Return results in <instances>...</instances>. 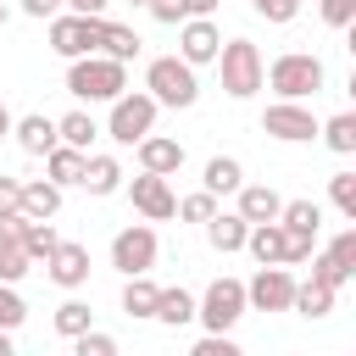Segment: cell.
Here are the masks:
<instances>
[{"mask_svg": "<svg viewBox=\"0 0 356 356\" xmlns=\"http://www.w3.org/2000/svg\"><path fill=\"white\" fill-rule=\"evenodd\" d=\"M122 89H128V61H111L100 50L67 61V95H78V100H117Z\"/></svg>", "mask_w": 356, "mask_h": 356, "instance_id": "1", "label": "cell"}, {"mask_svg": "<svg viewBox=\"0 0 356 356\" xmlns=\"http://www.w3.org/2000/svg\"><path fill=\"white\" fill-rule=\"evenodd\" d=\"M145 95H150L156 106L184 111V106L200 100V78H195V67H189L184 56H156V61L145 67Z\"/></svg>", "mask_w": 356, "mask_h": 356, "instance_id": "2", "label": "cell"}, {"mask_svg": "<svg viewBox=\"0 0 356 356\" xmlns=\"http://www.w3.org/2000/svg\"><path fill=\"white\" fill-rule=\"evenodd\" d=\"M261 83H273L278 100H306V95H317L328 83V72H323V61L312 50H284L273 67H261Z\"/></svg>", "mask_w": 356, "mask_h": 356, "instance_id": "3", "label": "cell"}, {"mask_svg": "<svg viewBox=\"0 0 356 356\" xmlns=\"http://www.w3.org/2000/svg\"><path fill=\"white\" fill-rule=\"evenodd\" d=\"M217 72H222V89H228L234 100H250V95L261 89V50H256L250 39H222Z\"/></svg>", "mask_w": 356, "mask_h": 356, "instance_id": "4", "label": "cell"}, {"mask_svg": "<svg viewBox=\"0 0 356 356\" xmlns=\"http://www.w3.org/2000/svg\"><path fill=\"white\" fill-rule=\"evenodd\" d=\"M239 317H245V284L239 278H211L206 295L195 300V323L206 334H228Z\"/></svg>", "mask_w": 356, "mask_h": 356, "instance_id": "5", "label": "cell"}, {"mask_svg": "<svg viewBox=\"0 0 356 356\" xmlns=\"http://www.w3.org/2000/svg\"><path fill=\"white\" fill-rule=\"evenodd\" d=\"M156 111H161V106H156V100H150L145 89H134V95L122 89V95L111 100V117H106V134H111L117 145H139V139H145V134L156 128Z\"/></svg>", "mask_w": 356, "mask_h": 356, "instance_id": "6", "label": "cell"}, {"mask_svg": "<svg viewBox=\"0 0 356 356\" xmlns=\"http://www.w3.org/2000/svg\"><path fill=\"white\" fill-rule=\"evenodd\" d=\"M100 22H106V17L56 11V17H50V50H56L61 61H72V56H89V50L100 44Z\"/></svg>", "mask_w": 356, "mask_h": 356, "instance_id": "7", "label": "cell"}, {"mask_svg": "<svg viewBox=\"0 0 356 356\" xmlns=\"http://www.w3.org/2000/svg\"><path fill=\"white\" fill-rule=\"evenodd\" d=\"M289 295H295V273L284 261H267L245 284V312H289Z\"/></svg>", "mask_w": 356, "mask_h": 356, "instance_id": "8", "label": "cell"}, {"mask_svg": "<svg viewBox=\"0 0 356 356\" xmlns=\"http://www.w3.org/2000/svg\"><path fill=\"white\" fill-rule=\"evenodd\" d=\"M156 250H161V245H156V228H150V222H128V228L111 239V267H117L122 278H128V273H150V267H156Z\"/></svg>", "mask_w": 356, "mask_h": 356, "instance_id": "9", "label": "cell"}, {"mask_svg": "<svg viewBox=\"0 0 356 356\" xmlns=\"http://www.w3.org/2000/svg\"><path fill=\"white\" fill-rule=\"evenodd\" d=\"M261 134H273V139H284V145H306V139H317V117H312V106H300V100H273V106L261 111Z\"/></svg>", "mask_w": 356, "mask_h": 356, "instance_id": "10", "label": "cell"}, {"mask_svg": "<svg viewBox=\"0 0 356 356\" xmlns=\"http://www.w3.org/2000/svg\"><path fill=\"white\" fill-rule=\"evenodd\" d=\"M128 195H134V211H139L145 222H167V217H178V195H172V184H167L161 172H145V167H139V178L128 184Z\"/></svg>", "mask_w": 356, "mask_h": 356, "instance_id": "11", "label": "cell"}, {"mask_svg": "<svg viewBox=\"0 0 356 356\" xmlns=\"http://www.w3.org/2000/svg\"><path fill=\"white\" fill-rule=\"evenodd\" d=\"M217 50H222L217 22H211V17H184V28H178V56H184L189 67H206V61H217Z\"/></svg>", "mask_w": 356, "mask_h": 356, "instance_id": "12", "label": "cell"}, {"mask_svg": "<svg viewBox=\"0 0 356 356\" xmlns=\"http://www.w3.org/2000/svg\"><path fill=\"white\" fill-rule=\"evenodd\" d=\"M44 273H50V284H61V289H83V284H89V250L72 245V239H61V245L44 256Z\"/></svg>", "mask_w": 356, "mask_h": 356, "instance_id": "13", "label": "cell"}, {"mask_svg": "<svg viewBox=\"0 0 356 356\" xmlns=\"http://www.w3.org/2000/svg\"><path fill=\"white\" fill-rule=\"evenodd\" d=\"M134 150H139V167H145V172L172 178V172L184 167V145H178V139H167V134H156V128H150V134H145Z\"/></svg>", "mask_w": 356, "mask_h": 356, "instance_id": "14", "label": "cell"}, {"mask_svg": "<svg viewBox=\"0 0 356 356\" xmlns=\"http://www.w3.org/2000/svg\"><path fill=\"white\" fill-rule=\"evenodd\" d=\"M245 234H250V222H245L239 211H211V217H206V239H211V250H217V256L245 250Z\"/></svg>", "mask_w": 356, "mask_h": 356, "instance_id": "15", "label": "cell"}, {"mask_svg": "<svg viewBox=\"0 0 356 356\" xmlns=\"http://www.w3.org/2000/svg\"><path fill=\"white\" fill-rule=\"evenodd\" d=\"M11 134H17V145H22L28 156H44V150L56 145V117H44V111L11 117Z\"/></svg>", "mask_w": 356, "mask_h": 356, "instance_id": "16", "label": "cell"}, {"mask_svg": "<svg viewBox=\"0 0 356 356\" xmlns=\"http://www.w3.org/2000/svg\"><path fill=\"white\" fill-rule=\"evenodd\" d=\"M234 195H239V206H234V211H239L245 222H273V217H278V206H284V195H278V189H267V184H239Z\"/></svg>", "mask_w": 356, "mask_h": 356, "instance_id": "17", "label": "cell"}, {"mask_svg": "<svg viewBox=\"0 0 356 356\" xmlns=\"http://www.w3.org/2000/svg\"><path fill=\"white\" fill-rule=\"evenodd\" d=\"M78 184H83L89 195H117V189H122V161H117V156H95V150H89V156H83V178H78Z\"/></svg>", "mask_w": 356, "mask_h": 356, "instance_id": "18", "label": "cell"}, {"mask_svg": "<svg viewBox=\"0 0 356 356\" xmlns=\"http://www.w3.org/2000/svg\"><path fill=\"white\" fill-rule=\"evenodd\" d=\"M17 206H22V217H56V211H61V184L33 178V184L17 189Z\"/></svg>", "mask_w": 356, "mask_h": 356, "instance_id": "19", "label": "cell"}, {"mask_svg": "<svg viewBox=\"0 0 356 356\" xmlns=\"http://www.w3.org/2000/svg\"><path fill=\"white\" fill-rule=\"evenodd\" d=\"M245 250L256 256V267H267V261H284V222L273 217V222H250V234H245Z\"/></svg>", "mask_w": 356, "mask_h": 356, "instance_id": "20", "label": "cell"}, {"mask_svg": "<svg viewBox=\"0 0 356 356\" xmlns=\"http://www.w3.org/2000/svg\"><path fill=\"white\" fill-rule=\"evenodd\" d=\"M156 323H167V328H184V323H195V295L184 289V284H172V289H156V312H150Z\"/></svg>", "mask_w": 356, "mask_h": 356, "instance_id": "21", "label": "cell"}, {"mask_svg": "<svg viewBox=\"0 0 356 356\" xmlns=\"http://www.w3.org/2000/svg\"><path fill=\"white\" fill-rule=\"evenodd\" d=\"M95 50H100V56H111V61H134V56L145 50V39H139L134 28H122V22H111V17H106V22H100V44H95Z\"/></svg>", "mask_w": 356, "mask_h": 356, "instance_id": "22", "label": "cell"}, {"mask_svg": "<svg viewBox=\"0 0 356 356\" xmlns=\"http://www.w3.org/2000/svg\"><path fill=\"white\" fill-rule=\"evenodd\" d=\"M83 156H89V150H72V145L56 139V145L44 150V172H50V184H61V189L78 184V178H83Z\"/></svg>", "mask_w": 356, "mask_h": 356, "instance_id": "23", "label": "cell"}, {"mask_svg": "<svg viewBox=\"0 0 356 356\" xmlns=\"http://www.w3.org/2000/svg\"><path fill=\"white\" fill-rule=\"evenodd\" d=\"M278 222H284V234H306V239H317V228H323V206H317V200H284V206H278Z\"/></svg>", "mask_w": 356, "mask_h": 356, "instance_id": "24", "label": "cell"}, {"mask_svg": "<svg viewBox=\"0 0 356 356\" xmlns=\"http://www.w3.org/2000/svg\"><path fill=\"white\" fill-rule=\"evenodd\" d=\"M56 139L72 145V150H89V145L100 139V122H95L89 111H67V117H56Z\"/></svg>", "mask_w": 356, "mask_h": 356, "instance_id": "25", "label": "cell"}, {"mask_svg": "<svg viewBox=\"0 0 356 356\" xmlns=\"http://www.w3.org/2000/svg\"><path fill=\"white\" fill-rule=\"evenodd\" d=\"M239 184H245V167L234 156H211L206 172H200V189H211V195H234Z\"/></svg>", "mask_w": 356, "mask_h": 356, "instance_id": "26", "label": "cell"}, {"mask_svg": "<svg viewBox=\"0 0 356 356\" xmlns=\"http://www.w3.org/2000/svg\"><path fill=\"white\" fill-rule=\"evenodd\" d=\"M289 312H300V317H328V312H334V289L317 284V278H306V284H295Z\"/></svg>", "mask_w": 356, "mask_h": 356, "instance_id": "27", "label": "cell"}, {"mask_svg": "<svg viewBox=\"0 0 356 356\" xmlns=\"http://www.w3.org/2000/svg\"><path fill=\"white\" fill-rule=\"evenodd\" d=\"M156 289H161V284H150V273H128V284H122V312H128V317H150V312H156Z\"/></svg>", "mask_w": 356, "mask_h": 356, "instance_id": "28", "label": "cell"}, {"mask_svg": "<svg viewBox=\"0 0 356 356\" xmlns=\"http://www.w3.org/2000/svg\"><path fill=\"white\" fill-rule=\"evenodd\" d=\"M317 134H323V145H328L334 156H350V150H356V117H350V111H339V117L317 122Z\"/></svg>", "mask_w": 356, "mask_h": 356, "instance_id": "29", "label": "cell"}, {"mask_svg": "<svg viewBox=\"0 0 356 356\" xmlns=\"http://www.w3.org/2000/svg\"><path fill=\"white\" fill-rule=\"evenodd\" d=\"M50 323H56V334H61V339H72V334L95 328V312H89V300H61Z\"/></svg>", "mask_w": 356, "mask_h": 356, "instance_id": "30", "label": "cell"}, {"mask_svg": "<svg viewBox=\"0 0 356 356\" xmlns=\"http://www.w3.org/2000/svg\"><path fill=\"white\" fill-rule=\"evenodd\" d=\"M28 267H33V261H28V250L17 245V234H11V239H0V284L28 278Z\"/></svg>", "mask_w": 356, "mask_h": 356, "instance_id": "31", "label": "cell"}, {"mask_svg": "<svg viewBox=\"0 0 356 356\" xmlns=\"http://www.w3.org/2000/svg\"><path fill=\"white\" fill-rule=\"evenodd\" d=\"M328 200L339 206V217L356 222V172H334V178H328Z\"/></svg>", "mask_w": 356, "mask_h": 356, "instance_id": "32", "label": "cell"}, {"mask_svg": "<svg viewBox=\"0 0 356 356\" xmlns=\"http://www.w3.org/2000/svg\"><path fill=\"white\" fill-rule=\"evenodd\" d=\"M211 211H217V195H211V189H195V195L178 200V217H184V222H206Z\"/></svg>", "mask_w": 356, "mask_h": 356, "instance_id": "33", "label": "cell"}, {"mask_svg": "<svg viewBox=\"0 0 356 356\" xmlns=\"http://www.w3.org/2000/svg\"><path fill=\"white\" fill-rule=\"evenodd\" d=\"M328 256H334V267H339L345 278H356V228H345V234H334V245H328Z\"/></svg>", "mask_w": 356, "mask_h": 356, "instance_id": "34", "label": "cell"}, {"mask_svg": "<svg viewBox=\"0 0 356 356\" xmlns=\"http://www.w3.org/2000/svg\"><path fill=\"white\" fill-rule=\"evenodd\" d=\"M72 350L78 356H117V339L100 328H83V334H72Z\"/></svg>", "mask_w": 356, "mask_h": 356, "instance_id": "35", "label": "cell"}, {"mask_svg": "<svg viewBox=\"0 0 356 356\" xmlns=\"http://www.w3.org/2000/svg\"><path fill=\"white\" fill-rule=\"evenodd\" d=\"M22 317H28V306H22V295H17V284H0V328H22Z\"/></svg>", "mask_w": 356, "mask_h": 356, "instance_id": "36", "label": "cell"}, {"mask_svg": "<svg viewBox=\"0 0 356 356\" xmlns=\"http://www.w3.org/2000/svg\"><path fill=\"white\" fill-rule=\"evenodd\" d=\"M250 11L267 17V22H295L300 17V0H250Z\"/></svg>", "mask_w": 356, "mask_h": 356, "instance_id": "37", "label": "cell"}, {"mask_svg": "<svg viewBox=\"0 0 356 356\" xmlns=\"http://www.w3.org/2000/svg\"><path fill=\"white\" fill-rule=\"evenodd\" d=\"M317 11H323L328 28H350L356 22V0H317Z\"/></svg>", "mask_w": 356, "mask_h": 356, "instance_id": "38", "label": "cell"}, {"mask_svg": "<svg viewBox=\"0 0 356 356\" xmlns=\"http://www.w3.org/2000/svg\"><path fill=\"white\" fill-rule=\"evenodd\" d=\"M306 261H312V278H317V284H328V289H339V284H350V278H345V273L334 267V256H328V250H323V256H306Z\"/></svg>", "mask_w": 356, "mask_h": 356, "instance_id": "39", "label": "cell"}, {"mask_svg": "<svg viewBox=\"0 0 356 356\" xmlns=\"http://www.w3.org/2000/svg\"><path fill=\"white\" fill-rule=\"evenodd\" d=\"M195 356H239V345L228 334H206V339H195Z\"/></svg>", "mask_w": 356, "mask_h": 356, "instance_id": "40", "label": "cell"}, {"mask_svg": "<svg viewBox=\"0 0 356 356\" xmlns=\"http://www.w3.org/2000/svg\"><path fill=\"white\" fill-rule=\"evenodd\" d=\"M145 11H150L156 22H167V28H172V22H184V6H178V0H150Z\"/></svg>", "mask_w": 356, "mask_h": 356, "instance_id": "41", "label": "cell"}, {"mask_svg": "<svg viewBox=\"0 0 356 356\" xmlns=\"http://www.w3.org/2000/svg\"><path fill=\"white\" fill-rule=\"evenodd\" d=\"M17 189H22V184L0 172V211H22V206H17Z\"/></svg>", "mask_w": 356, "mask_h": 356, "instance_id": "42", "label": "cell"}, {"mask_svg": "<svg viewBox=\"0 0 356 356\" xmlns=\"http://www.w3.org/2000/svg\"><path fill=\"white\" fill-rule=\"evenodd\" d=\"M22 11H28V17H39V22H50V17L61 11V0H22Z\"/></svg>", "mask_w": 356, "mask_h": 356, "instance_id": "43", "label": "cell"}, {"mask_svg": "<svg viewBox=\"0 0 356 356\" xmlns=\"http://www.w3.org/2000/svg\"><path fill=\"white\" fill-rule=\"evenodd\" d=\"M67 11H78V17H106V6L111 0H61Z\"/></svg>", "mask_w": 356, "mask_h": 356, "instance_id": "44", "label": "cell"}, {"mask_svg": "<svg viewBox=\"0 0 356 356\" xmlns=\"http://www.w3.org/2000/svg\"><path fill=\"white\" fill-rule=\"evenodd\" d=\"M184 6V17H211L217 11V0H178Z\"/></svg>", "mask_w": 356, "mask_h": 356, "instance_id": "45", "label": "cell"}, {"mask_svg": "<svg viewBox=\"0 0 356 356\" xmlns=\"http://www.w3.org/2000/svg\"><path fill=\"white\" fill-rule=\"evenodd\" d=\"M22 228V211H0V239H11Z\"/></svg>", "mask_w": 356, "mask_h": 356, "instance_id": "46", "label": "cell"}, {"mask_svg": "<svg viewBox=\"0 0 356 356\" xmlns=\"http://www.w3.org/2000/svg\"><path fill=\"white\" fill-rule=\"evenodd\" d=\"M6 134H11V106L0 100V139H6Z\"/></svg>", "mask_w": 356, "mask_h": 356, "instance_id": "47", "label": "cell"}, {"mask_svg": "<svg viewBox=\"0 0 356 356\" xmlns=\"http://www.w3.org/2000/svg\"><path fill=\"white\" fill-rule=\"evenodd\" d=\"M0 356H11V328H0Z\"/></svg>", "mask_w": 356, "mask_h": 356, "instance_id": "48", "label": "cell"}, {"mask_svg": "<svg viewBox=\"0 0 356 356\" xmlns=\"http://www.w3.org/2000/svg\"><path fill=\"white\" fill-rule=\"evenodd\" d=\"M6 17H11V11H6V0H0V28H6Z\"/></svg>", "mask_w": 356, "mask_h": 356, "instance_id": "49", "label": "cell"}, {"mask_svg": "<svg viewBox=\"0 0 356 356\" xmlns=\"http://www.w3.org/2000/svg\"><path fill=\"white\" fill-rule=\"evenodd\" d=\"M128 6H150V0H128Z\"/></svg>", "mask_w": 356, "mask_h": 356, "instance_id": "50", "label": "cell"}]
</instances>
